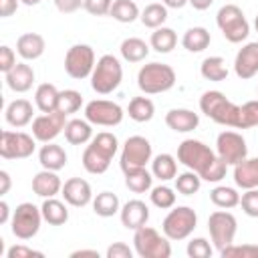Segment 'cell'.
Returning a JSON list of instances; mask_svg holds the SVG:
<instances>
[{
	"label": "cell",
	"instance_id": "1",
	"mask_svg": "<svg viewBox=\"0 0 258 258\" xmlns=\"http://www.w3.org/2000/svg\"><path fill=\"white\" fill-rule=\"evenodd\" d=\"M177 161L183 163L187 169L196 171L202 181L218 183L226 177L228 163L218 157L216 151H212L204 141L200 139H183L177 145Z\"/></svg>",
	"mask_w": 258,
	"mask_h": 258
},
{
	"label": "cell",
	"instance_id": "2",
	"mask_svg": "<svg viewBox=\"0 0 258 258\" xmlns=\"http://www.w3.org/2000/svg\"><path fill=\"white\" fill-rule=\"evenodd\" d=\"M200 109L218 125L242 129V105L232 103L222 91H206L200 97Z\"/></svg>",
	"mask_w": 258,
	"mask_h": 258
},
{
	"label": "cell",
	"instance_id": "3",
	"mask_svg": "<svg viewBox=\"0 0 258 258\" xmlns=\"http://www.w3.org/2000/svg\"><path fill=\"white\" fill-rule=\"evenodd\" d=\"M119 149V141L113 133L109 131H101L97 133L91 143L87 145V149L83 151V167L93 173V175H101L109 169L111 159L115 157Z\"/></svg>",
	"mask_w": 258,
	"mask_h": 258
},
{
	"label": "cell",
	"instance_id": "4",
	"mask_svg": "<svg viewBox=\"0 0 258 258\" xmlns=\"http://www.w3.org/2000/svg\"><path fill=\"white\" fill-rule=\"evenodd\" d=\"M177 77L175 71L165 62H149L143 64L137 73V87L145 95H159L173 89Z\"/></svg>",
	"mask_w": 258,
	"mask_h": 258
},
{
	"label": "cell",
	"instance_id": "5",
	"mask_svg": "<svg viewBox=\"0 0 258 258\" xmlns=\"http://www.w3.org/2000/svg\"><path fill=\"white\" fill-rule=\"evenodd\" d=\"M121 81H123V67L119 58L113 54H103L91 73L93 91L99 95H109L121 85Z\"/></svg>",
	"mask_w": 258,
	"mask_h": 258
},
{
	"label": "cell",
	"instance_id": "6",
	"mask_svg": "<svg viewBox=\"0 0 258 258\" xmlns=\"http://www.w3.org/2000/svg\"><path fill=\"white\" fill-rule=\"evenodd\" d=\"M216 24L222 30L224 38L232 44L246 40L250 34V24H248L242 8L236 4H224L216 14Z\"/></svg>",
	"mask_w": 258,
	"mask_h": 258
},
{
	"label": "cell",
	"instance_id": "7",
	"mask_svg": "<svg viewBox=\"0 0 258 258\" xmlns=\"http://www.w3.org/2000/svg\"><path fill=\"white\" fill-rule=\"evenodd\" d=\"M133 246L135 254L141 258H169L171 256V244L169 238L159 234L151 226H141L133 234Z\"/></svg>",
	"mask_w": 258,
	"mask_h": 258
},
{
	"label": "cell",
	"instance_id": "8",
	"mask_svg": "<svg viewBox=\"0 0 258 258\" xmlns=\"http://www.w3.org/2000/svg\"><path fill=\"white\" fill-rule=\"evenodd\" d=\"M196 226H198V214L189 206H177V208H171L169 214L163 218L161 230L169 240L179 242L189 238Z\"/></svg>",
	"mask_w": 258,
	"mask_h": 258
},
{
	"label": "cell",
	"instance_id": "9",
	"mask_svg": "<svg viewBox=\"0 0 258 258\" xmlns=\"http://www.w3.org/2000/svg\"><path fill=\"white\" fill-rule=\"evenodd\" d=\"M42 212L40 208H36L30 202H22L16 206V210L12 212V220H10V232L18 238V240H30L38 234L40 230V222H42Z\"/></svg>",
	"mask_w": 258,
	"mask_h": 258
},
{
	"label": "cell",
	"instance_id": "10",
	"mask_svg": "<svg viewBox=\"0 0 258 258\" xmlns=\"http://www.w3.org/2000/svg\"><path fill=\"white\" fill-rule=\"evenodd\" d=\"M208 230H210V238H212L214 248L218 252H222L226 246L234 244V238H236V232H238V220L232 212L220 208L214 214H210Z\"/></svg>",
	"mask_w": 258,
	"mask_h": 258
},
{
	"label": "cell",
	"instance_id": "11",
	"mask_svg": "<svg viewBox=\"0 0 258 258\" xmlns=\"http://www.w3.org/2000/svg\"><path fill=\"white\" fill-rule=\"evenodd\" d=\"M151 155H153V149H151L149 139L143 135H131V137H127V141L121 147L119 165H121L123 173L131 171V169H139L151 161Z\"/></svg>",
	"mask_w": 258,
	"mask_h": 258
},
{
	"label": "cell",
	"instance_id": "12",
	"mask_svg": "<svg viewBox=\"0 0 258 258\" xmlns=\"http://www.w3.org/2000/svg\"><path fill=\"white\" fill-rule=\"evenodd\" d=\"M36 137L24 131L4 129L0 135V155L4 159H26L34 153Z\"/></svg>",
	"mask_w": 258,
	"mask_h": 258
},
{
	"label": "cell",
	"instance_id": "13",
	"mask_svg": "<svg viewBox=\"0 0 258 258\" xmlns=\"http://www.w3.org/2000/svg\"><path fill=\"white\" fill-rule=\"evenodd\" d=\"M95 50L89 44H73L64 54V71L71 79H87L95 69Z\"/></svg>",
	"mask_w": 258,
	"mask_h": 258
},
{
	"label": "cell",
	"instance_id": "14",
	"mask_svg": "<svg viewBox=\"0 0 258 258\" xmlns=\"http://www.w3.org/2000/svg\"><path fill=\"white\" fill-rule=\"evenodd\" d=\"M123 107L119 103L107 101V99H95L85 105V119L91 125H101V127H115L123 121Z\"/></svg>",
	"mask_w": 258,
	"mask_h": 258
},
{
	"label": "cell",
	"instance_id": "15",
	"mask_svg": "<svg viewBox=\"0 0 258 258\" xmlns=\"http://www.w3.org/2000/svg\"><path fill=\"white\" fill-rule=\"evenodd\" d=\"M216 153L228 165H236L248 157L246 139L238 131H222L216 139Z\"/></svg>",
	"mask_w": 258,
	"mask_h": 258
},
{
	"label": "cell",
	"instance_id": "16",
	"mask_svg": "<svg viewBox=\"0 0 258 258\" xmlns=\"http://www.w3.org/2000/svg\"><path fill=\"white\" fill-rule=\"evenodd\" d=\"M64 127H67V115L60 111L42 113L32 119V135L40 143L54 141L60 133H64Z\"/></svg>",
	"mask_w": 258,
	"mask_h": 258
},
{
	"label": "cell",
	"instance_id": "17",
	"mask_svg": "<svg viewBox=\"0 0 258 258\" xmlns=\"http://www.w3.org/2000/svg\"><path fill=\"white\" fill-rule=\"evenodd\" d=\"M64 202L69 206H75V208H85L87 204L93 202V189H91V183L83 177H71L62 183V189H60Z\"/></svg>",
	"mask_w": 258,
	"mask_h": 258
},
{
	"label": "cell",
	"instance_id": "18",
	"mask_svg": "<svg viewBox=\"0 0 258 258\" xmlns=\"http://www.w3.org/2000/svg\"><path fill=\"white\" fill-rule=\"evenodd\" d=\"M234 73L242 81L258 75V42H248L238 50L234 60Z\"/></svg>",
	"mask_w": 258,
	"mask_h": 258
},
{
	"label": "cell",
	"instance_id": "19",
	"mask_svg": "<svg viewBox=\"0 0 258 258\" xmlns=\"http://www.w3.org/2000/svg\"><path fill=\"white\" fill-rule=\"evenodd\" d=\"M119 216H121V224L127 230H133L135 232V230H139L141 226L147 224V220H149V208L141 200H129V202H125L121 206Z\"/></svg>",
	"mask_w": 258,
	"mask_h": 258
},
{
	"label": "cell",
	"instance_id": "20",
	"mask_svg": "<svg viewBox=\"0 0 258 258\" xmlns=\"http://www.w3.org/2000/svg\"><path fill=\"white\" fill-rule=\"evenodd\" d=\"M165 125L175 133H189L200 125V115L191 109H169L165 113Z\"/></svg>",
	"mask_w": 258,
	"mask_h": 258
},
{
	"label": "cell",
	"instance_id": "21",
	"mask_svg": "<svg viewBox=\"0 0 258 258\" xmlns=\"http://www.w3.org/2000/svg\"><path fill=\"white\" fill-rule=\"evenodd\" d=\"M6 85L14 93H26L34 85V69L26 62H16L14 69L6 73Z\"/></svg>",
	"mask_w": 258,
	"mask_h": 258
},
{
	"label": "cell",
	"instance_id": "22",
	"mask_svg": "<svg viewBox=\"0 0 258 258\" xmlns=\"http://www.w3.org/2000/svg\"><path fill=\"white\" fill-rule=\"evenodd\" d=\"M46 42L38 32H24L18 36L16 40V52L24 58V60H36L44 54Z\"/></svg>",
	"mask_w": 258,
	"mask_h": 258
},
{
	"label": "cell",
	"instance_id": "23",
	"mask_svg": "<svg viewBox=\"0 0 258 258\" xmlns=\"http://www.w3.org/2000/svg\"><path fill=\"white\" fill-rule=\"evenodd\" d=\"M32 103L26 101V99H14L6 105V111H4V119L8 125L12 127H26L30 121H32Z\"/></svg>",
	"mask_w": 258,
	"mask_h": 258
},
{
	"label": "cell",
	"instance_id": "24",
	"mask_svg": "<svg viewBox=\"0 0 258 258\" xmlns=\"http://www.w3.org/2000/svg\"><path fill=\"white\" fill-rule=\"evenodd\" d=\"M60 189L62 181L52 169H42L32 177V191L40 198H54L56 194H60Z\"/></svg>",
	"mask_w": 258,
	"mask_h": 258
},
{
	"label": "cell",
	"instance_id": "25",
	"mask_svg": "<svg viewBox=\"0 0 258 258\" xmlns=\"http://www.w3.org/2000/svg\"><path fill=\"white\" fill-rule=\"evenodd\" d=\"M234 183L242 189L258 187V157H246L234 165Z\"/></svg>",
	"mask_w": 258,
	"mask_h": 258
},
{
	"label": "cell",
	"instance_id": "26",
	"mask_svg": "<svg viewBox=\"0 0 258 258\" xmlns=\"http://www.w3.org/2000/svg\"><path fill=\"white\" fill-rule=\"evenodd\" d=\"M67 159H69L67 151L60 145L52 143V141L50 143H44L40 147V151H38V163L42 165V169L58 171V169H62L67 165Z\"/></svg>",
	"mask_w": 258,
	"mask_h": 258
},
{
	"label": "cell",
	"instance_id": "27",
	"mask_svg": "<svg viewBox=\"0 0 258 258\" xmlns=\"http://www.w3.org/2000/svg\"><path fill=\"white\" fill-rule=\"evenodd\" d=\"M64 139L71 145H85L93 139V127L87 119H71L64 127Z\"/></svg>",
	"mask_w": 258,
	"mask_h": 258
},
{
	"label": "cell",
	"instance_id": "28",
	"mask_svg": "<svg viewBox=\"0 0 258 258\" xmlns=\"http://www.w3.org/2000/svg\"><path fill=\"white\" fill-rule=\"evenodd\" d=\"M42 218L44 222H48L50 226H62L69 222V210L67 204L56 200V198H44L42 206H40Z\"/></svg>",
	"mask_w": 258,
	"mask_h": 258
},
{
	"label": "cell",
	"instance_id": "29",
	"mask_svg": "<svg viewBox=\"0 0 258 258\" xmlns=\"http://www.w3.org/2000/svg\"><path fill=\"white\" fill-rule=\"evenodd\" d=\"M210 42H212V36L208 32V28H204V26H191L181 36V44L189 52H202L210 46Z\"/></svg>",
	"mask_w": 258,
	"mask_h": 258
},
{
	"label": "cell",
	"instance_id": "30",
	"mask_svg": "<svg viewBox=\"0 0 258 258\" xmlns=\"http://www.w3.org/2000/svg\"><path fill=\"white\" fill-rule=\"evenodd\" d=\"M119 52L121 56L127 60V62H141L147 58L149 54V44L143 40V38H137V36H129L121 42L119 46Z\"/></svg>",
	"mask_w": 258,
	"mask_h": 258
},
{
	"label": "cell",
	"instance_id": "31",
	"mask_svg": "<svg viewBox=\"0 0 258 258\" xmlns=\"http://www.w3.org/2000/svg\"><path fill=\"white\" fill-rule=\"evenodd\" d=\"M177 44V34L173 28L169 26H159L151 32V38H149V46L155 50V52H161V54H167L175 48Z\"/></svg>",
	"mask_w": 258,
	"mask_h": 258
},
{
	"label": "cell",
	"instance_id": "32",
	"mask_svg": "<svg viewBox=\"0 0 258 258\" xmlns=\"http://www.w3.org/2000/svg\"><path fill=\"white\" fill-rule=\"evenodd\" d=\"M58 95H60V91L52 83H42L36 87L34 103L42 113H52L58 107Z\"/></svg>",
	"mask_w": 258,
	"mask_h": 258
},
{
	"label": "cell",
	"instance_id": "33",
	"mask_svg": "<svg viewBox=\"0 0 258 258\" xmlns=\"http://www.w3.org/2000/svg\"><path fill=\"white\" fill-rule=\"evenodd\" d=\"M151 173L153 177L161 179V181H169V179H175L177 175V161L173 155L169 153H159L151 159Z\"/></svg>",
	"mask_w": 258,
	"mask_h": 258
},
{
	"label": "cell",
	"instance_id": "34",
	"mask_svg": "<svg viewBox=\"0 0 258 258\" xmlns=\"http://www.w3.org/2000/svg\"><path fill=\"white\" fill-rule=\"evenodd\" d=\"M125 185L133 194H145L153 187V173H149L145 167L125 171Z\"/></svg>",
	"mask_w": 258,
	"mask_h": 258
},
{
	"label": "cell",
	"instance_id": "35",
	"mask_svg": "<svg viewBox=\"0 0 258 258\" xmlns=\"http://www.w3.org/2000/svg\"><path fill=\"white\" fill-rule=\"evenodd\" d=\"M93 212L101 218H111L115 214L121 212V204H119V198L117 194L113 191H101L93 198Z\"/></svg>",
	"mask_w": 258,
	"mask_h": 258
},
{
	"label": "cell",
	"instance_id": "36",
	"mask_svg": "<svg viewBox=\"0 0 258 258\" xmlns=\"http://www.w3.org/2000/svg\"><path fill=\"white\" fill-rule=\"evenodd\" d=\"M200 73L206 81H212V83H220V81H226L228 77V67H226V60L222 56H208L202 60L200 64Z\"/></svg>",
	"mask_w": 258,
	"mask_h": 258
},
{
	"label": "cell",
	"instance_id": "37",
	"mask_svg": "<svg viewBox=\"0 0 258 258\" xmlns=\"http://www.w3.org/2000/svg\"><path fill=\"white\" fill-rule=\"evenodd\" d=\"M127 113L133 121L137 123H147L153 119L155 115V105L149 97H133L129 101V107H127Z\"/></svg>",
	"mask_w": 258,
	"mask_h": 258
},
{
	"label": "cell",
	"instance_id": "38",
	"mask_svg": "<svg viewBox=\"0 0 258 258\" xmlns=\"http://www.w3.org/2000/svg\"><path fill=\"white\" fill-rule=\"evenodd\" d=\"M109 16H113L117 22L131 24L141 16V12H139V6L135 4V0H113Z\"/></svg>",
	"mask_w": 258,
	"mask_h": 258
},
{
	"label": "cell",
	"instance_id": "39",
	"mask_svg": "<svg viewBox=\"0 0 258 258\" xmlns=\"http://www.w3.org/2000/svg\"><path fill=\"white\" fill-rule=\"evenodd\" d=\"M210 200L216 208L222 210H232L240 206V194L236 191V187H228V185H216L210 191Z\"/></svg>",
	"mask_w": 258,
	"mask_h": 258
},
{
	"label": "cell",
	"instance_id": "40",
	"mask_svg": "<svg viewBox=\"0 0 258 258\" xmlns=\"http://www.w3.org/2000/svg\"><path fill=\"white\" fill-rule=\"evenodd\" d=\"M141 22H143V26H147V28H159V26H163V22L167 20V6L161 2H151V4H147L143 10H141Z\"/></svg>",
	"mask_w": 258,
	"mask_h": 258
},
{
	"label": "cell",
	"instance_id": "41",
	"mask_svg": "<svg viewBox=\"0 0 258 258\" xmlns=\"http://www.w3.org/2000/svg\"><path fill=\"white\" fill-rule=\"evenodd\" d=\"M200 187H202V177L196 171L187 169L175 175V191H179L181 196H194L200 191Z\"/></svg>",
	"mask_w": 258,
	"mask_h": 258
},
{
	"label": "cell",
	"instance_id": "42",
	"mask_svg": "<svg viewBox=\"0 0 258 258\" xmlns=\"http://www.w3.org/2000/svg\"><path fill=\"white\" fill-rule=\"evenodd\" d=\"M81 105H83V95L79 91H75V89H64L58 95L56 111H60L64 115H71V113H77L81 109Z\"/></svg>",
	"mask_w": 258,
	"mask_h": 258
},
{
	"label": "cell",
	"instance_id": "43",
	"mask_svg": "<svg viewBox=\"0 0 258 258\" xmlns=\"http://www.w3.org/2000/svg\"><path fill=\"white\" fill-rule=\"evenodd\" d=\"M149 200L159 210H171L175 206V191L169 185H155V187H151Z\"/></svg>",
	"mask_w": 258,
	"mask_h": 258
},
{
	"label": "cell",
	"instance_id": "44",
	"mask_svg": "<svg viewBox=\"0 0 258 258\" xmlns=\"http://www.w3.org/2000/svg\"><path fill=\"white\" fill-rule=\"evenodd\" d=\"M222 258H258V244H230L220 252Z\"/></svg>",
	"mask_w": 258,
	"mask_h": 258
},
{
	"label": "cell",
	"instance_id": "45",
	"mask_svg": "<svg viewBox=\"0 0 258 258\" xmlns=\"http://www.w3.org/2000/svg\"><path fill=\"white\" fill-rule=\"evenodd\" d=\"M185 252L189 258H212V254H214V250L206 238H191L187 242Z\"/></svg>",
	"mask_w": 258,
	"mask_h": 258
},
{
	"label": "cell",
	"instance_id": "46",
	"mask_svg": "<svg viewBox=\"0 0 258 258\" xmlns=\"http://www.w3.org/2000/svg\"><path fill=\"white\" fill-rule=\"evenodd\" d=\"M240 206H242V212L250 218H258V187H252V189H246L242 196H240Z\"/></svg>",
	"mask_w": 258,
	"mask_h": 258
},
{
	"label": "cell",
	"instance_id": "47",
	"mask_svg": "<svg viewBox=\"0 0 258 258\" xmlns=\"http://www.w3.org/2000/svg\"><path fill=\"white\" fill-rule=\"evenodd\" d=\"M258 127V101H246L242 105V129Z\"/></svg>",
	"mask_w": 258,
	"mask_h": 258
},
{
	"label": "cell",
	"instance_id": "48",
	"mask_svg": "<svg viewBox=\"0 0 258 258\" xmlns=\"http://www.w3.org/2000/svg\"><path fill=\"white\" fill-rule=\"evenodd\" d=\"M113 0H83V8L93 16H105L111 12Z\"/></svg>",
	"mask_w": 258,
	"mask_h": 258
},
{
	"label": "cell",
	"instance_id": "49",
	"mask_svg": "<svg viewBox=\"0 0 258 258\" xmlns=\"http://www.w3.org/2000/svg\"><path fill=\"white\" fill-rule=\"evenodd\" d=\"M6 256L8 258H44V254L40 250H32V248H28L24 244H16V246L8 248Z\"/></svg>",
	"mask_w": 258,
	"mask_h": 258
},
{
	"label": "cell",
	"instance_id": "50",
	"mask_svg": "<svg viewBox=\"0 0 258 258\" xmlns=\"http://www.w3.org/2000/svg\"><path fill=\"white\" fill-rule=\"evenodd\" d=\"M14 64H16V52L8 44H2L0 46V71L6 75L10 69H14Z\"/></svg>",
	"mask_w": 258,
	"mask_h": 258
},
{
	"label": "cell",
	"instance_id": "51",
	"mask_svg": "<svg viewBox=\"0 0 258 258\" xmlns=\"http://www.w3.org/2000/svg\"><path fill=\"white\" fill-rule=\"evenodd\" d=\"M107 258H133V250L125 244V242H113L107 252H105Z\"/></svg>",
	"mask_w": 258,
	"mask_h": 258
},
{
	"label": "cell",
	"instance_id": "52",
	"mask_svg": "<svg viewBox=\"0 0 258 258\" xmlns=\"http://www.w3.org/2000/svg\"><path fill=\"white\" fill-rule=\"evenodd\" d=\"M54 6L62 14H73L83 6V0H54Z\"/></svg>",
	"mask_w": 258,
	"mask_h": 258
},
{
	"label": "cell",
	"instance_id": "53",
	"mask_svg": "<svg viewBox=\"0 0 258 258\" xmlns=\"http://www.w3.org/2000/svg\"><path fill=\"white\" fill-rule=\"evenodd\" d=\"M18 2L20 0H0V14H2V18L12 16L18 10Z\"/></svg>",
	"mask_w": 258,
	"mask_h": 258
},
{
	"label": "cell",
	"instance_id": "54",
	"mask_svg": "<svg viewBox=\"0 0 258 258\" xmlns=\"http://www.w3.org/2000/svg\"><path fill=\"white\" fill-rule=\"evenodd\" d=\"M10 185H12V179H10V173L6 169L0 171V196H6L10 191Z\"/></svg>",
	"mask_w": 258,
	"mask_h": 258
},
{
	"label": "cell",
	"instance_id": "55",
	"mask_svg": "<svg viewBox=\"0 0 258 258\" xmlns=\"http://www.w3.org/2000/svg\"><path fill=\"white\" fill-rule=\"evenodd\" d=\"M8 220H12L10 218V206H8V202H0V224H6Z\"/></svg>",
	"mask_w": 258,
	"mask_h": 258
},
{
	"label": "cell",
	"instance_id": "56",
	"mask_svg": "<svg viewBox=\"0 0 258 258\" xmlns=\"http://www.w3.org/2000/svg\"><path fill=\"white\" fill-rule=\"evenodd\" d=\"M81 256L99 258V252H97V250H87V248H81V250H75V252H71V258H81Z\"/></svg>",
	"mask_w": 258,
	"mask_h": 258
},
{
	"label": "cell",
	"instance_id": "57",
	"mask_svg": "<svg viewBox=\"0 0 258 258\" xmlns=\"http://www.w3.org/2000/svg\"><path fill=\"white\" fill-rule=\"evenodd\" d=\"M187 4L194 6L196 10H208L214 4V0H187Z\"/></svg>",
	"mask_w": 258,
	"mask_h": 258
},
{
	"label": "cell",
	"instance_id": "58",
	"mask_svg": "<svg viewBox=\"0 0 258 258\" xmlns=\"http://www.w3.org/2000/svg\"><path fill=\"white\" fill-rule=\"evenodd\" d=\"M167 8H183L187 4V0H161Z\"/></svg>",
	"mask_w": 258,
	"mask_h": 258
},
{
	"label": "cell",
	"instance_id": "59",
	"mask_svg": "<svg viewBox=\"0 0 258 258\" xmlns=\"http://www.w3.org/2000/svg\"><path fill=\"white\" fill-rule=\"evenodd\" d=\"M22 4H26V6H36V4H40L42 0H20Z\"/></svg>",
	"mask_w": 258,
	"mask_h": 258
},
{
	"label": "cell",
	"instance_id": "60",
	"mask_svg": "<svg viewBox=\"0 0 258 258\" xmlns=\"http://www.w3.org/2000/svg\"><path fill=\"white\" fill-rule=\"evenodd\" d=\"M254 28H256V32H258V14H256V18H254Z\"/></svg>",
	"mask_w": 258,
	"mask_h": 258
}]
</instances>
